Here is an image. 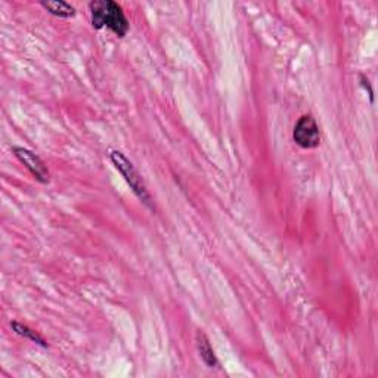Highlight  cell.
<instances>
[{"label":"cell","instance_id":"1","mask_svg":"<svg viewBox=\"0 0 378 378\" xmlns=\"http://www.w3.org/2000/svg\"><path fill=\"white\" fill-rule=\"evenodd\" d=\"M90 21L93 29H107L119 37L129 33V20L126 18L123 8L114 0H93L89 4Z\"/></svg>","mask_w":378,"mask_h":378},{"label":"cell","instance_id":"2","mask_svg":"<svg viewBox=\"0 0 378 378\" xmlns=\"http://www.w3.org/2000/svg\"><path fill=\"white\" fill-rule=\"evenodd\" d=\"M109 160H111V163H113L116 169L120 172V175L124 177V180L128 182V185L130 187V189L133 191L136 197L141 200L148 208L154 210L151 194L145 185L141 173L136 170L133 163L128 157H126L121 151H117V149L109 152Z\"/></svg>","mask_w":378,"mask_h":378},{"label":"cell","instance_id":"3","mask_svg":"<svg viewBox=\"0 0 378 378\" xmlns=\"http://www.w3.org/2000/svg\"><path fill=\"white\" fill-rule=\"evenodd\" d=\"M292 139L303 149H313L320 144V132L312 116H302L294 126Z\"/></svg>","mask_w":378,"mask_h":378},{"label":"cell","instance_id":"4","mask_svg":"<svg viewBox=\"0 0 378 378\" xmlns=\"http://www.w3.org/2000/svg\"><path fill=\"white\" fill-rule=\"evenodd\" d=\"M12 152H13V156L18 158V161L25 167V169L33 175V177L37 182H40V184H43V185L49 184L50 175L48 170V166L37 156L36 152L24 147H12Z\"/></svg>","mask_w":378,"mask_h":378},{"label":"cell","instance_id":"5","mask_svg":"<svg viewBox=\"0 0 378 378\" xmlns=\"http://www.w3.org/2000/svg\"><path fill=\"white\" fill-rule=\"evenodd\" d=\"M195 346H197L201 360L205 363L208 368H215L219 365L217 358L215 355V350L212 347V343H210L205 332H203L201 330L195 332Z\"/></svg>","mask_w":378,"mask_h":378},{"label":"cell","instance_id":"6","mask_svg":"<svg viewBox=\"0 0 378 378\" xmlns=\"http://www.w3.org/2000/svg\"><path fill=\"white\" fill-rule=\"evenodd\" d=\"M40 6L50 15L58 18H73L77 13L76 8L72 4L64 2V0H41Z\"/></svg>","mask_w":378,"mask_h":378},{"label":"cell","instance_id":"7","mask_svg":"<svg viewBox=\"0 0 378 378\" xmlns=\"http://www.w3.org/2000/svg\"><path fill=\"white\" fill-rule=\"evenodd\" d=\"M11 328H12L13 332L21 335V337L30 340V342H33V343H36V344H39L41 347H48L49 346L48 342L43 339V335L39 334L36 330L21 324V322H18V320H12L11 322Z\"/></svg>","mask_w":378,"mask_h":378},{"label":"cell","instance_id":"8","mask_svg":"<svg viewBox=\"0 0 378 378\" xmlns=\"http://www.w3.org/2000/svg\"><path fill=\"white\" fill-rule=\"evenodd\" d=\"M359 79H360V85L363 86V88H365V89H368V93H370V97H371V101H374V92H372V89H371V85H370V80L365 77V76H363V74H360L359 76Z\"/></svg>","mask_w":378,"mask_h":378}]
</instances>
